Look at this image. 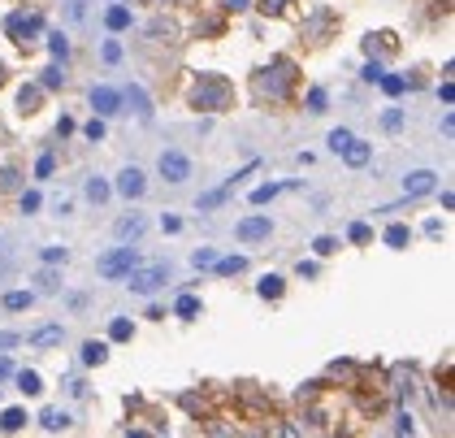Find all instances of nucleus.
<instances>
[{"label":"nucleus","mask_w":455,"mask_h":438,"mask_svg":"<svg viewBox=\"0 0 455 438\" xmlns=\"http://www.w3.org/2000/svg\"><path fill=\"white\" fill-rule=\"evenodd\" d=\"M299 83V70H295V61L290 57H273L265 70H256V91L265 95V100H290V91H295Z\"/></svg>","instance_id":"obj_1"},{"label":"nucleus","mask_w":455,"mask_h":438,"mask_svg":"<svg viewBox=\"0 0 455 438\" xmlns=\"http://www.w3.org/2000/svg\"><path fill=\"white\" fill-rule=\"evenodd\" d=\"M191 104L204 109V113H225L234 104V83L221 74H200L191 83Z\"/></svg>","instance_id":"obj_2"},{"label":"nucleus","mask_w":455,"mask_h":438,"mask_svg":"<svg viewBox=\"0 0 455 438\" xmlns=\"http://www.w3.org/2000/svg\"><path fill=\"white\" fill-rule=\"evenodd\" d=\"M39 30H44V13L39 9H13L9 18H5V35L13 44H30V39H39Z\"/></svg>","instance_id":"obj_3"},{"label":"nucleus","mask_w":455,"mask_h":438,"mask_svg":"<svg viewBox=\"0 0 455 438\" xmlns=\"http://www.w3.org/2000/svg\"><path fill=\"white\" fill-rule=\"evenodd\" d=\"M169 282V265H152V269H130L126 273V286L130 291H135V295H152V291H160V286H165Z\"/></svg>","instance_id":"obj_4"},{"label":"nucleus","mask_w":455,"mask_h":438,"mask_svg":"<svg viewBox=\"0 0 455 438\" xmlns=\"http://www.w3.org/2000/svg\"><path fill=\"white\" fill-rule=\"evenodd\" d=\"M135 265H139V252H135V248H118V252H109V256H100V261H95L100 278H126Z\"/></svg>","instance_id":"obj_5"},{"label":"nucleus","mask_w":455,"mask_h":438,"mask_svg":"<svg viewBox=\"0 0 455 438\" xmlns=\"http://www.w3.org/2000/svg\"><path fill=\"white\" fill-rule=\"evenodd\" d=\"M156 170H160V178H165V183H187V178H191V156L169 148V152H160Z\"/></svg>","instance_id":"obj_6"},{"label":"nucleus","mask_w":455,"mask_h":438,"mask_svg":"<svg viewBox=\"0 0 455 438\" xmlns=\"http://www.w3.org/2000/svg\"><path fill=\"white\" fill-rule=\"evenodd\" d=\"M234 235H239V243H260V239H269V235H273V221H269L265 213L243 217V221L234 226Z\"/></svg>","instance_id":"obj_7"},{"label":"nucleus","mask_w":455,"mask_h":438,"mask_svg":"<svg viewBox=\"0 0 455 438\" xmlns=\"http://www.w3.org/2000/svg\"><path fill=\"white\" fill-rule=\"evenodd\" d=\"M126 100H122V91L118 87H91V109L100 113V118H113Z\"/></svg>","instance_id":"obj_8"},{"label":"nucleus","mask_w":455,"mask_h":438,"mask_svg":"<svg viewBox=\"0 0 455 438\" xmlns=\"http://www.w3.org/2000/svg\"><path fill=\"white\" fill-rule=\"evenodd\" d=\"M143 191H148V178H143V170H122L118 174V196H126V200H139Z\"/></svg>","instance_id":"obj_9"},{"label":"nucleus","mask_w":455,"mask_h":438,"mask_svg":"<svg viewBox=\"0 0 455 438\" xmlns=\"http://www.w3.org/2000/svg\"><path fill=\"white\" fill-rule=\"evenodd\" d=\"M434 170H416V174H408L403 178V200H416V196H425V191H434Z\"/></svg>","instance_id":"obj_10"},{"label":"nucleus","mask_w":455,"mask_h":438,"mask_svg":"<svg viewBox=\"0 0 455 438\" xmlns=\"http://www.w3.org/2000/svg\"><path fill=\"white\" fill-rule=\"evenodd\" d=\"M343 161H347V165L351 170H360V165H369V161H373V143H364V139H347V148H343Z\"/></svg>","instance_id":"obj_11"},{"label":"nucleus","mask_w":455,"mask_h":438,"mask_svg":"<svg viewBox=\"0 0 455 438\" xmlns=\"http://www.w3.org/2000/svg\"><path fill=\"white\" fill-rule=\"evenodd\" d=\"M122 100H130V109L139 113V122H152V100H148V91H143V87L122 91Z\"/></svg>","instance_id":"obj_12"},{"label":"nucleus","mask_w":455,"mask_h":438,"mask_svg":"<svg viewBox=\"0 0 455 438\" xmlns=\"http://www.w3.org/2000/svg\"><path fill=\"white\" fill-rule=\"evenodd\" d=\"M282 291H286V282L278 278V273H265V278L256 282V295L260 300H282Z\"/></svg>","instance_id":"obj_13"},{"label":"nucleus","mask_w":455,"mask_h":438,"mask_svg":"<svg viewBox=\"0 0 455 438\" xmlns=\"http://www.w3.org/2000/svg\"><path fill=\"white\" fill-rule=\"evenodd\" d=\"M61 338H65V330H61V326H39L35 334H30V347H57Z\"/></svg>","instance_id":"obj_14"},{"label":"nucleus","mask_w":455,"mask_h":438,"mask_svg":"<svg viewBox=\"0 0 455 438\" xmlns=\"http://www.w3.org/2000/svg\"><path fill=\"white\" fill-rule=\"evenodd\" d=\"M386 248H395V252H403V248H408V239H412V230H408V226H403V221H395V226H386Z\"/></svg>","instance_id":"obj_15"},{"label":"nucleus","mask_w":455,"mask_h":438,"mask_svg":"<svg viewBox=\"0 0 455 438\" xmlns=\"http://www.w3.org/2000/svg\"><path fill=\"white\" fill-rule=\"evenodd\" d=\"M13 378H18V391H22V395H39V391H44V378H39L35 369H18Z\"/></svg>","instance_id":"obj_16"},{"label":"nucleus","mask_w":455,"mask_h":438,"mask_svg":"<svg viewBox=\"0 0 455 438\" xmlns=\"http://www.w3.org/2000/svg\"><path fill=\"white\" fill-rule=\"evenodd\" d=\"M26 412L22 408H5V412H0V430H5V434H18V430H26Z\"/></svg>","instance_id":"obj_17"},{"label":"nucleus","mask_w":455,"mask_h":438,"mask_svg":"<svg viewBox=\"0 0 455 438\" xmlns=\"http://www.w3.org/2000/svg\"><path fill=\"white\" fill-rule=\"evenodd\" d=\"M39 426H44L48 434H57V430L70 426V412H61V408H44V412H39Z\"/></svg>","instance_id":"obj_18"},{"label":"nucleus","mask_w":455,"mask_h":438,"mask_svg":"<svg viewBox=\"0 0 455 438\" xmlns=\"http://www.w3.org/2000/svg\"><path fill=\"white\" fill-rule=\"evenodd\" d=\"M143 230H148V221H143L139 213H130V217H122V221H118V239H139Z\"/></svg>","instance_id":"obj_19"},{"label":"nucleus","mask_w":455,"mask_h":438,"mask_svg":"<svg viewBox=\"0 0 455 438\" xmlns=\"http://www.w3.org/2000/svg\"><path fill=\"white\" fill-rule=\"evenodd\" d=\"M200 300H195V295H178L174 300V317H183V321H195V317H200Z\"/></svg>","instance_id":"obj_20"},{"label":"nucleus","mask_w":455,"mask_h":438,"mask_svg":"<svg viewBox=\"0 0 455 438\" xmlns=\"http://www.w3.org/2000/svg\"><path fill=\"white\" fill-rule=\"evenodd\" d=\"M104 361H109V343L87 338V343H83V365H104Z\"/></svg>","instance_id":"obj_21"},{"label":"nucleus","mask_w":455,"mask_h":438,"mask_svg":"<svg viewBox=\"0 0 455 438\" xmlns=\"http://www.w3.org/2000/svg\"><path fill=\"white\" fill-rule=\"evenodd\" d=\"M213 269L221 273V278H234V273H243V269H248V261H243V256H217V261H213Z\"/></svg>","instance_id":"obj_22"},{"label":"nucleus","mask_w":455,"mask_h":438,"mask_svg":"<svg viewBox=\"0 0 455 438\" xmlns=\"http://www.w3.org/2000/svg\"><path fill=\"white\" fill-rule=\"evenodd\" d=\"M390 48H395V35H390V30H378V35L364 39V53H369V57H373V53H390Z\"/></svg>","instance_id":"obj_23"},{"label":"nucleus","mask_w":455,"mask_h":438,"mask_svg":"<svg viewBox=\"0 0 455 438\" xmlns=\"http://www.w3.org/2000/svg\"><path fill=\"white\" fill-rule=\"evenodd\" d=\"M104 26H109V30H126V26H130V9H126V5H113V9L104 13Z\"/></svg>","instance_id":"obj_24"},{"label":"nucleus","mask_w":455,"mask_h":438,"mask_svg":"<svg viewBox=\"0 0 455 438\" xmlns=\"http://www.w3.org/2000/svg\"><path fill=\"white\" fill-rule=\"evenodd\" d=\"M282 191H286V183H265V187L252 191V204H269L273 196H282Z\"/></svg>","instance_id":"obj_25"},{"label":"nucleus","mask_w":455,"mask_h":438,"mask_svg":"<svg viewBox=\"0 0 455 438\" xmlns=\"http://www.w3.org/2000/svg\"><path fill=\"white\" fill-rule=\"evenodd\" d=\"M39 87H44V91H57V87H65V74H61V66H48V70L39 74Z\"/></svg>","instance_id":"obj_26"},{"label":"nucleus","mask_w":455,"mask_h":438,"mask_svg":"<svg viewBox=\"0 0 455 438\" xmlns=\"http://www.w3.org/2000/svg\"><path fill=\"white\" fill-rule=\"evenodd\" d=\"M39 91H44V87H22V91H18V109H22V113H35V109H39Z\"/></svg>","instance_id":"obj_27"},{"label":"nucleus","mask_w":455,"mask_h":438,"mask_svg":"<svg viewBox=\"0 0 455 438\" xmlns=\"http://www.w3.org/2000/svg\"><path fill=\"white\" fill-rule=\"evenodd\" d=\"M378 83H382L386 95H403V91H408V78H399V74H382Z\"/></svg>","instance_id":"obj_28"},{"label":"nucleus","mask_w":455,"mask_h":438,"mask_svg":"<svg viewBox=\"0 0 455 438\" xmlns=\"http://www.w3.org/2000/svg\"><path fill=\"white\" fill-rule=\"evenodd\" d=\"M109 338H113V343H126V338H135V326H130L126 317H118V321L109 326Z\"/></svg>","instance_id":"obj_29"},{"label":"nucleus","mask_w":455,"mask_h":438,"mask_svg":"<svg viewBox=\"0 0 455 438\" xmlns=\"http://www.w3.org/2000/svg\"><path fill=\"white\" fill-rule=\"evenodd\" d=\"M30 300H35L30 291H9V295H5V308H9V313H22V308H30Z\"/></svg>","instance_id":"obj_30"},{"label":"nucleus","mask_w":455,"mask_h":438,"mask_svg":"<svg viewBox=\"0 0 455 438\" xmlns=\"http://www.w3.org/2000/svg\"><path fill=\"white\" fill-rule=\"evenodd\" d=\"M48 53H53V57H61V61H65V57H70V39H65V35H61V30H53V35H48Z\"/></svg>","instance_id":"obj_31"},{"label":"nucleus","mask_w":455,"mask_h":438,"mask_svg":"<svg viewBox=\"0 0 455 438\" xmlns=\"http://www.w3.org/2000/svg\"><path fill=\"white\" fill-rule=\"evenodd\" d=\"M87 200L91 204H104L109 200V183H104V178H91V183H87Z\"/></svg>","instance_id":"obj_32"},{"label":"nucleus","mask_w":455,"mask_h":438,"mask_svg":"<svg viewBox=\"0 0 455 438\" xmlns=\"http://www.w3.org/2000/svg\"><path fill=\"white\" fill-rule=\"evenodd\" d=\"M347 239H351V243H373V226H369V221H351Z\"/></svg>","instance_id":"obj_33"},{"label":"nucleus","mask_w":455,"mask_h":438,"mask_svg":"<svg viewBox=\"0 0 455 438\" xmlns=\"http://www.w3.org/2000/svg\"><path fill=\"white\" fill-rule=\"evenodd\" d=\"M18 187H22V174L13 165H5V170H0V191H18Z\"/></svg>","instance_id":"obj_34"},{"label":"nucleus","mask_w":455,"mask_h":438,"mask_svg":"<svg viewBox=\"0 0 455 438\" xmlns=\"http://www.w3.org/2000/svg\"><path fill=\"white\" fill-rule=\"evenodd\" d=\"M18 204H22V213L30 217V213H39V204H44V200H39V191H22Z\"/></svg>","instance_id":"obj_35"},{"label":"nucleus","mask_w":455,"mask_h":438,"mask_svg":"<svg viewBox=\"0 0 455 438\" xmlns=\"http://www.w3.org/2000/svg\"><path fill=\"white\" fill-rule=\"evenodd\" d=\"M325 100H330L325 87H313V91H308V113H325Z\"/></svg>","instance_id":"obj_36"},{"label":"nucleus","mask_w":455,"mask_h":438,"mask_svg":"<svg viewBox=\"0 0 455 438\" xmlns=\"http://www.w3.org/2000/svg\"><path fill=\"white\" fill-rule=\"evenodd\" d=\"M53 170H57V156H53V152H44V156L35 161V178H53Z\"/></svg>","instance_id":"obj_37"},{"label":"nucleus","mask_w":455,"mask_h":438,"mask_svg":"<svg viewBox=\"0 0 455 438\" xmlns=\"http://www.w3.org/2000/svg\"><path fill=\"white\" fill-rule=\"evenodd\" d=\"M313 252H317V256H334V252H338V239H334V235H321V239L313 243Z\"/></svg>","instance_id":"obj_38"},{"label":"nucleus","mask_w":455,"mask_h":438,"mask_svg":"<svg viewBox=\"0 0 455 438\" xmlns=\"http://www.w3.org/2000/svg\"><path fill=\"white\" fill-rule=\"evenodd\" d=\"M213 261H217V252H213V248H200V252L191 256V265H195V269H213Z\"/></svg>","instance_id":"obj_39"},{"label":"nucleus","mask_w":455,"mask_h":438,"mask_svg":"<svg viewBox=\"0 0 455 438\" xmlns=\"http://www.w3.org/2000/svg\"><path fill=\"white\" fill-rule=\"evenodd\" d=\"M347 139H351V131H347V126H338V131H330V139H325V143H330L334 152H343V148H347Z\"/></svg>","instance_id":"obj_40"},{"label":"nucleus","mask_w":455,"mask_h":438,"mask_svg":"<svg viewBox=\"0 0 455 438\" xmlns=\"http://www.w3.org/2000/svg\"><path fill=\"white\" fill-rule=\"evenodd\" d=\"M225 196H230V187H221V191H208V196L195 204V208H217V204H225Z\"/></svg>","instance_id":"obj_41"},{"label":"nucleus","mask_w":455,"mask_h":438,"mask_svg":"<svg viewBox=\"0 0 455 438\" xmlns=\"http://www.w3.org/2000/svg\"><path fill=\"white\" fill-rule=\"evenodd\" d=\"M83 135H87L91 143H100V139H104V122H100V118H91V122L83 126Z\"/></svg>","instance_id":"obj_42"},{"label":"nucleus","mask_w":455,"mask_h":438,"mask_svg":"<svg viewBox=\"0 0 455 438\" xmlns=\"http://www.w3.org/2000/svg\"><path fill=\"white\" fill-rule=\"evenodd\" d=\"M104 61H109V66H118V61H122V44H118V39L104 44Z\"/></svg>","instance_id":"obj_43"},{"label":"nucleus","mask_w":455,"mask_h":438,"mask_svg":"<svg viewBox=\"0 0 455 438\" xmlns=\"http://www.w3.org/2000/svg\"><path fill=\"white\" fill-rule=\"evenodd\" d=\"M382 74H386V70L378 66V61H369V66L360 70V78H364V83H378V78H382Z\"/></svg>","instance_id":"obj_44"},{"label":"nucleus","mask_w":455,"mask_h":438,"mask_svg":"<svg viewBox=\"0 0 455 438\" xmlns=\"http://www.w3.org/2000/svg\"><path fill=\"white\" fill-rule=\"evenodd\" d=\"M286 5H290V0H260V9H265L269 18H278V13H282Z\"/></svg>","instance_id":"obj_45"},{"label":"nucleus","mask_w":455,"mask_h":438,"mask_svg":"<svg viewBox=\"0 0 455 438\" xmlns=\"http://www.w3.org/2000/svg\"><path fill=\"white\" fill-rule=\"evenodd\" d=\"M382 126H386V131H399V126H403V113H399V109H390L386 118H382Z\"/></svg>","instance_id":"obj_46"},{"label":"nucleus","mask_w":455,"mask_h":438,"mask_svg":"<svg viewBox=\"0 0 455 438\" xmlns=\"http://www.w3.org/2000/svg\"><path fill=\"white\" fill-rule=\"evenodd\" d=\"M44 261L48 265H65V248H44Z\"/></svg>","instance_id":"obj_47"},{"label":"nucleus","mask_w":455,"mask_h":438,"mask_svg":"<svg viewBox=\"0 0 455 438\" xmlns=\"http://www.w3.org/2000/svg\"><path fill=\"white\" fill-rule=\"evenodd\" d=\"M22 343V334H13V330H0V352L5 347H18Z\"/></svg>","instance_id":"obj_48"},{"label":"nucleus","mask_w":455,"mask_h":438,"mask_svg":"<svg viewBox=\"0 0 455 438\" xmlns=\"http://www.w3.org/2000/svg\"><path fill=\"white\" fill-rule=\"evenodd\" d=\"M395 430H399V434H412L416 426H412V417H408V412H399V417H395Z\"/></svg>","instance_id":"obj_49"},{"label":"nucleus","mask_w":455,"mask_h":438,"mask_svg":"<svg viewBox=\"0 0 455 438\" xmlns=\"http://www.w3.org/2000/svg\"><path fill=\"white\" fill-rule=\"evenodd\" d=\"M252 0H225V13H248Z\"/></svg>","instance_id":"obj_50"},{"label":"nucleus","mask_w":455,"mask_h":438,"mask_svg":"<svg viewBox=\"0 0 455 438\" xmlns=\"http://www.w3.org/2000/svg\"><path fill=\"white\" fill-rule=\"evenodd\" d=\"M438 95H443V104L455 100V87H451V78H443V87H438Z\"/></svg>","instance_id":"obj_51"},{"label":"nucleus","mask_w":455,"mask_h":438,"mask_svg":"<svg viewBox=\"0 0 455 438\" xmlns=\"http://www.w3.org/2000/svg\"><path fill=\"white\" fill-rule=\"evenodd\" d=\"M57 135H61V139L74 135V118H61V122H57Z\"/></svg>","instance_id":"obj_52"},{"label":"nucleus","mask_w":455,"mask_h":438,"mask_svg":"<svg viewBox=\"0 0 455 438\" xmlns=\"http://www.w3.org/2000/svg\"><path fill=\"white\" fill-rule=\"evenodd\" d=\"M299 278H317V261H299Z\"/></svg>","instance_id":"obj_53"},{"label":"nucleus","mask_w":455,"mask_h":438,"mask_svg":"<svg viewBox=\"0 0 455 438\" xmlns=\"http://www.w3.org/2000/svg\"><path fill=\"white\" fill-rule=\"evenodd\" d=\"M39 282H44V291H53V286H57V273H53V269H44V273H39Z\"/></svg>","instance_id":"obj_54"},{"label":"nucleus","mask_w":455,"mask_h":438,"mask_svg":"<svg viewBox=\"0 0 455 438\" xmlns=\"http://www.w3.org/2000/svg\"><path fill=\"white\" fill-rule=\"evenodd\" d=\"M160 226H165V235H178V230H183V221H178V217H165Z\"/></svg>","instance_id":"obj_55"},{"label":"nucleus","mask_w":455,"mask_h":438,"mask_svg":"<svg viewBox=\"0 0 455 438\" xmlns=\"http://www.w3.org/2000/svg\"><path fill=\"white\" fill-rule=\"evenodd\" d=\"M9 373H13V369H9V361H5V356H0V378H9Z\"/></svg>","instance_id":"obj_56"},{"label":"nucleus","mask_w":455,"mask_h":438,"mask_svg":"<svg viewBox=\"0 0 455 438\" xmlns=\"http://www.w3.org/2000/svg\"><path fill=\"white\" fill-rule=\"evenodd\" d=\"M0 87H5V61H0Z\"/></svg>","instance_id":"obj_57"},{"label":"nucleus","mask_w":455,"mask_h":438,"mask_svg":"<svg viewBox=\"0 0 455 438\" xmlns=\"http://www.w3.org/2000/svg\"><path fill=\"white\" fill-rule=\"evenodd\" d=\"M183 5H191V0H183Z\"/></svg>","instance_id":"obj_58"}]
</instances>
